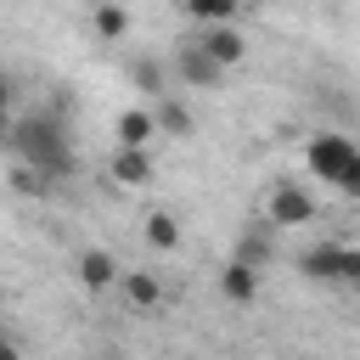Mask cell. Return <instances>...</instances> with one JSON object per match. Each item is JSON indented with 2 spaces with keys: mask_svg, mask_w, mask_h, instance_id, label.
<instances>
[{
  "mask_svg": "<svg viewBox=\"0 0 360 360\" xmlns=\"http://www.w3.org/2000/svg\"><path fill=\"white\" fill-rule=\"evenodd\" d=\"M129 84H135L141 96H152V101H158V96H169L163 62H152V56H135V62H129Z\"/></svg>",
  "mask_w": 360,
  "mask_h": 360,
  "instance_id": "5bb4252c",
  "label": "cell"
},
{
  "mask_svg": "<svg viewBox=\"0 0 360 360\" xmlns=\"http://www.w3.org/2000/svg\"><path fill=\"white\" fill-rule=\"evenodd\" d=\"M107 169H112L118 186H146V180H152V158H146V146H118Z\"/></svg>",
  "mask_w": 360,
  "mask_h": 360,
  "instance_id": "8fae6325",
  "label": "cell"
},
{
  "mask_svg": "<svg viewBox=\"0 0 360 360\" xmlns=\"http://www.w3.org/2000/svg\"><path fill=\"white\" fill-rule=\"evenodd\" d=\"M0 360H22V354H17V343H11L6 332H0Z\"/></svg>",
  "mask_w": 360,
  "mask_h": 360,
  "instance_id": "ac0fdd59",
  "label": "cell"
},
{
  "mask_svg": "<svg viewBox=\"0 0 360 360\" xmlns=\"http://www.w3.org/2000/svg\"><path fill=\"white\" fill-rule=\"evenodd\" d=\"M112 281H118V259H112L107 248H84V253H79V287L101 292V287H112Z\"/></svg>",
  "mask_w": 360,
  "mask_h": 360,
  "instance_id": "ba28073f",
  "label": "cell"
},
{
  "mask_svg": "<svg viewBox=\"0 0 360 360\" xmlns=\"http://www.w3.org/2000/svg\"><path fill=\"white\" fill-rule=\"evenodd\" d=\"M0 304H6V287H0Z\"/></svg>",
  "mask_w": 360,
  "mask_h": 360,
  "instance_id": "ffe728a7",
  "label": "cell"
},
{
  "mask_svg": "<svg viewBox=\"0 0 360 360\" xmlns=\"http://www.w3.org/2000/svg\"><path fill=\"white\" fill-rule=\"evenodd\" d=\"M6 101H11V79L0 73V112H6Z\"/></svg>",
  "mask_w": 360,
  "mask_h": 360,
  "instance_id": "d6986e66",
  "label": "cell"
},
{
  "mask_svg": "<svg viewBox=\"0 0 360 360\" xmlns=\"http://www.w3.org/2000/svg\"><path fill=\"white\" fill-rule=\"evenodd\" d=\"M118 287H124V298H129L135 309H158V304H163V281H158L152 270H118Z\"/></svg>",
  "mask_w": 360,
  "mask_h": 360,
  "instance_id": "7c38bea8",
  "label": "cell"
},
{
  "mask_svg": "<svg viewBox=\"0 0 360 360\" xmlns=\"http://www.w3.org/2000/svg\"><path fill=\"white\" fill-rule=\"evenodd\" d=\"M112 135H118V146H146V141L158 135L152 107H124V112H118V124H112Z\"/></svg>",
  "mask_w": 360,
  "mask_h": 360,
  "instance_id": "4fadbf2b",
  "label": "cell"
},
{
  "mask_svg": "<svg viewBox=\"0 0 360 360\" xmlns=\"http://www.w3.org/2000/svg\"><path fill=\"white\" fill-rule=\"evenodd\" d=\"M264 225H276V231L315 225V191H304L298 180H276L264 197Z\"/></svg>",
  "mask_w": 360,
  "mask_h": 360,
  "instance_id": "3957f363",
  "label": "cell"
},
{
  "mask_svg": "<svg viewBox=\"0 0 360 360\" xmlns=\"http://www.w3.org/2000/svg\"><path fill=\"white\" fill-rule=\"evenodd\" d=\"M180 11L202 28V22H236V11H242V0H180Z\"/></svg>",
  "mask_w": 360,
  "mask_h": 360,
  "instance_id": "9a60e30c",
  "label": "cell"
},
{
  "mask_svg": "<svg viewBox=\"0 0 360 360\" xmlns=\"http://www.w3.org/2000/svg\"><path fill=\"white\" fill-rule=\"evenodd\" d=\"M11 186H17L22 197H45V191H51V180H45V174H34L28 163H17V169H11Z\"/></svg>",
  "mask_w": 360,
  "mask_h": 360,
  "instance_id": "e0dca14e",
  "label": "cell"
},
{
  "mask_svg": "<svg viewBox=\"0 0 360 360\" xmlns=\"http://www.w3.org/2000/svg\"><path fill=\"white\" fill-rule=\"evenodd\" d=\"M298 270L309 281H360V253L343 248V242H321V248H309L298 259Z\"/></svg>",
  "mask_w": 360,
  "mask_h": 360,
  "instance_id": "277c9868",
  "label": "cell"
},
{
  "mask_svg": "<svg viewBox=\"0 0 360 360\" xmlns=\"http://www.w3.org/2000/svg\"><path fill=\"white\" fill-rule=\"evenodd\" d=\"M90 34L107 39V45H118V39L129 34V11H124L118 0H96V6H90Z\"/></svg>",
  "mask_w": 360,
  "mask_h": 360,
  "instance_id": "9c48e42d",
  "label": "cell"
},
{
  "mask_svg": "<svg viewBox=\"0 0 360 360\" xmlns=\"http://www.w3.org/2000/svg\"><path fill=\"white\" fill-rule=\"evenodd\" d=\"M11 146H17V163H28L34 174H45L51 186L73 174V141L56 118H22L11 129Z\"/></svg>",
  "mask_w": 360,
  "mask_h": 360,
  "instance_id": "6da1fadb",
  "label": "cell"
},
{
  "mask_svg": "<svg viewBox=\"0 0 360 360\" xmlns=\"http://www.w3.org/2000/svg\"><path fill=\"white\" fill-rule=\"evenodd\" d=\"M84 6H96V0H84Z\"/></svg>",
  "mask_w": 360,
  "mask_h": 360,
  "instance_id": "44dd1931",
  "label": "cell"
},
{
  "mask_svg": "<svg viewBox=\"0 0 360 360\" xmlns=\"http://www.w3.org/2000/svg\"><path fill=\"white\" fill-rule=\"evenodd\" d=\"M191 45H197L208 62H219V68H236V62L248 56V39H242L236 22H202V28L191 34Z\"/></svg>",
  "mask_w": 360,
  "mask_h": 360,
  "instance_id": "5b68a950",
  "label": "cell"
},
{
  "mask_svg": "<svg viewBox=\"0 0 360 360\" xmlns=\"http://www.w3.org/2000/svg\"><path fill=\"white\" fill-rule=\"evenodd\" d=\"M304 163H309L315 180L338 186L343 197H360V152H354L349 135H315V141L304 146Z\"/></svg>",
  "mask_w": 360,
  "mask_h": 360,
  "instance_id": "7a4b0ae2",
  "label": "cell"
},
{
  "mask_svg": "<svg viewBox=\"0 0 360 360\" xmlns=\"http://www.w3.org/2000/svg\"><path fill=\"white\" fill-rule=\"evenodd\" d=\"M146 242H152L158 253H174V248H180V219H174V214H163V208H158V214H146Z\"/></svg>",
  "mask_w": 360,
  "mask_h": 360,
  "instance_id": "2e32d148",
  "label": "cell"
},
{
  "mask_svg": "<svg viewBox=\"0 0 360 360\" xmlns=\"http://www.w3.org/2000/svg\"><path fill=\"white\" fill-rule=\"evenodd\" d=\"M219 298H225V304H253V298H259V264L231 259V264L219 270Z\"/></svg>",
  "mask_w": 360,
  "mask_h": 360,
  "instance_id": "52a82bcc",
  "label": "cell"
},
{
  "mask_svg": "<svg viewBox=\"0 0 360 360\" xmlns=\"http://www.w3.org/2000/svg\"><path fill=\"white\" fill-rule=\"evenodd\" d=\"M174 79H180V90H208V84H219V79H225V68H219V62H208V56L186 39V45L174 51Z\"/></svg>",
  "mask_w": 360,
  "mask_h": 360,
  "instance_id": "8992f818",
  "label": "cell"
},
{
  "mask_svg": "<svg viewBox=\"0 0 360 360\" xmlns=\"http://www.w3.org/2000/svg\"><path fill=\"white\" fill-rule=\"evenodd\" d=\"M152 124H158V135H174V141H186V135L197 129L191 107H186V101H174V96H158V107H152Z\"/></svg>",
  "mask_w": 360,
  "mask_h": 360,
  "instance_id": "30bf717a",
  "label": "cell"
}]
</instances>
